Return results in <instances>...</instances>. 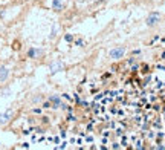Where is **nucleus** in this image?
<instances>
[{"label": "nucleus", "mask_w": 165, "mask_h": 150, "mask_svg": "<svg viewBox=\"0 0 165 150\" xmlns=\"http://www.w3.org/2000/svg\"><path fill=\"white\" fill-rule=\"evenodd\" d=\"M124 54H125V47L118 46V47H113L109 52V57L112 58V60H121V58L124 57Z\"/></svg>", "instance_id": "obj_1"}, {"label": "nucleus", "mask_w": 165, "mask_h": 150, "mask_svg": "<svg viewBox=\"0 0 165 150\" xmlns=\"http://www.w3.org/2000/svg\"><path fill=\"white\" fill-rule=\"evenodd\" d=\"M45 52H43V49H40V47H29L28 49V58H32V60H37V58H40L41 55H43Z\"/></svg>", "instance_id": "obj_2"}, {"label": "nucleus", "mask_w": 165, "mask_h": 150, "mask_svg": "<svg viewBox=\"0 0 165 150\" xmlns=\"http://www.w3.org/2000/svg\"><path fill=\"white\" fill-rule=\"evenodd\" d=\"M51 104H52V109H60V107H64L63 103H61V98H60V95H51L49 98H47Z\"/></svg>", "instance_id": "obj_3"}, {"label": "nucleus", "mask_w": 165, "mask_h": 150, "mask_svg": "<svg viewBox=\"0 0 165 150\" xmlns=\"http://www.w3.org/2000/svg\"><path fill=\"white\" fill-rule=\"evenodd\" d=\"M9 75H11V69L8 66H0V83L8 81Z\"/></svg>", "instance_id": "obj_4"}, {"label": "nucleus", "mask_w": 165, "mask_h": 150, "mask_svg": "<svg viewBox=\"0 0 165 150\" xmlns=\"http://www.w3.org/2000/svg\"><path fill=\"white\" fill-rule=\"evenodd\" d=\"M159 12H152L147 19H145V23H147V26H154V25L159 22Z\"/></svg>", "instance_id": "obj_5"}, {"label": "nucleus", "mask_w": 165, "mask_h": 150, "mask_svg": "<svg viewBox=\"0 0 165 150\" xmlns=\"http://www.w3.org/2000/svg\"><path fill=\"white\" fill-rule=\"evenodd\" d=\"M11 118H12V112H11V110H6V112L0 114V126L8 124V123L11 121Z\"/></svg>", "instance_id": "obj_6"}, {"label": "nucleus", "mask_w": 165, "mask_h": 150, "mask_svg": "<svg viewBox=\"0 0 165 150\" xmlns=\"http://www.w3.org/2000/svg\"><path fill=\"white\" fill-rule=\"evenodd\" d=\"M49 70H51V74H57L60 70H63V63H61V61H54V63H51V64H49Z\"/></svg>", "instance_id": "obj_7"}, {"label": "nucleus", "mask_w": 165, "mask_h": 150, "mask_svg": "<svg viewBox=\"0 0 165 150\" xmlns=\"http://www.w3.org/2000/svg\"><path fill=\"white\" fill-rule=\"evenodd\" d=\"M63 0H52V9H55V11H61L63 9Z\"/></svg>", "instance_id": "obj_8"}, {"label": "nucleus", "mask_w": 165, "mask_h": 150, "mask_svg": "<svg viewBox=\"0 0 165 150\" xmlns=\"http://www.w3.org/2000/svg\"><path fill=\"white\" fill-rule=\"evenodd\" d=\"M43 109H52V104H51V101H49V100L43 103Z\"/></svg>", "instance_id": "obj_9"}, {"label": "nucleus", "mask_w": 165, "mask_h": 150, "mask_svg": "<svg viewBox=\"0 0 165 150\" xmlns=\"http://www.w3.org/2000/svg\"><path fill=\"white\" fill-rule=\"evenodd\" d=\"M57 31H58V29H57V26H54V28H52V31H51V38H54V37L57 35Z\"/></svg>", "instance_id": "obj_10"}, {"label": "nucleus", "mask_w": 165, "mask_h": 150, "mask_svg": "<svg viewBox=\"0 0 165 150\" xmlns=\"http://www.w3.org/2000/svg\"><path fill=\"white\" fill-rule=\"evenodd\" d=\"M64 40H66V42H69V43H71V42H73V35L67 34V35H66V37H64Z\"/></svg>", "instance_id": "obj_11"}, {"label": "nucleus", "mask_w": 165, "mask_h": 150, "mask_svg": "<svg viewBox=\"0 0 165 150\" xmlns=\"http://www.w3.org/2000/svg\"><path fill=\"white\" fill-rule=\"evenodd\" d=\"M75 45H77V46H82V45H84V42H82V40H77V42H75Z\"/></svg>", "instance_id": "obj_12"}, {"label": "nucleus", "mask_w": 165, "mask_h": 150, "mask_svg": "<svg viewBox=\"0 0 165 150\" xmlns=\"http://www.w3.org/2000/svg\"><path fill=\"white\" fill-rule=\"evenodd\" d=\"M32 112H34V114H40V112H41V109H34Z\"/></svg>", "instance_id": "obj_13"}]
</instances>
